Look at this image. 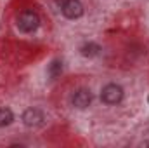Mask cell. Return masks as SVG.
<instances>
[{"label":"cell","instance_id":"6da1fadb","mask_svg":"<svg viewBox=\"0 0 149 148\" xmlns=\"http://www.w3.org/2000/svg\"><path fill=\"white\" fill-rule=\"evenodd\" d=\"M16 25H17L19 32H23V33H33L40 26V18H38L37 12H33V11H23L17 16Z\"/></svg>","mask_w":149,"mask_h":148},{"label":"cell","instance_id":"7a4b0ae2","mask_svg":"<svg viewBox=\"0 0 149 148\" xmlns=\"http://www.w3.org/2000/svg\"><path fill=\"white\" fill-rule=\"evenodd\" d=\"M56 4L68 19H78L83 16V4L80 0H56Z\"/></svg>","mask_w":149,"mask_h":148},{"label":"cell","instance_id":"3957f363","mask_svg":"<svg viewBox=\"0 0 149 148\" xmlns=\"http://www.w3.org/2000/svg\"><path fill=\"white\" fill-rule=\"evenodd\" d=\"M101 99L106 105H118L123 99V89L116 84H108L101 91Z\"/></svg>","mask_w":149,"mask_h":148},{"label":"cell","instance_id":"277c9868","mask_svg":"<svg viewBox=\"0 0 149 148\" xmlns=\"http://www.w3.org/2000/svg\"><path fill=\"white\" fill-rule=\"evenodd\" d=\"M45 122V115L43 111L38 108H28L23 111V124L26 127H40Z\"/></svg>","mask_w":149,"mask_h":148},{"label":"cell","instance_id":"5b68a950","mask_svg":"<svg viewBox=\"0 0 149 148\" xmlns=\"http://www.w3.org/2000/svg\"><path fill=\"white\" fill-rule=\"evenodd\" d=\"M90 103H92L90 89H78V91H74L73 96H71V105L74 108H78V110H83V108L90 106Z\"/></svg>","mask_w":149,"mask_h":148},{"label":"cell","instance_id":"8992f818","mask_svg":"<svg viewBox=\"0 0 149 148\" xmlns=\"http://www.w3.org/2000/svg\"><path fill=\"white\" fill-rule=\"evenodd\" d=\"M99 52H101V47L95 42H87L80 47V54L85 56V58H95Z\"/></svg>","mask_w":149,"mask_h":148},{"label":"cell","instance_id":"52a82bcc","mask_svg":"<svg viewBox=\"0 0 149 148\" xmlns=\"http://www.w3.org/2000/svg\"><path fill=\"white\" fill-rule=\"evenodd\" d=\"M61 72H63V61H59V59H54L47 68V73L50 78H57L61 75Z\"/></svg>","mask_w":149,"mask_h":148},{"label":"cell","instance_id":"ba28073f","mask_svg":"<svg viewBox=\"0 0 149 148\" xmlns=\"http://www.w3.org/2000/svg\"><path fill=\"white\" fill-rule=\"evenodd\" d=\"M14 120V113L10 108H0V127L9 125Z\"/></svg>","mask_w":149,"mask_h":148},{"label":"cell","instance_id":"9c48e42d","mask_svg":"<svg viewBox=\"0 0 149 148\" xmlns=\"http://www.w3.org/2000/svg\"><path fill=\"white\" fill-rule=\"evenodd\" d=\"M148 101H149V98H148Z\"/></svg>","mask_w":149,"mask_h":148}]
</instances>
